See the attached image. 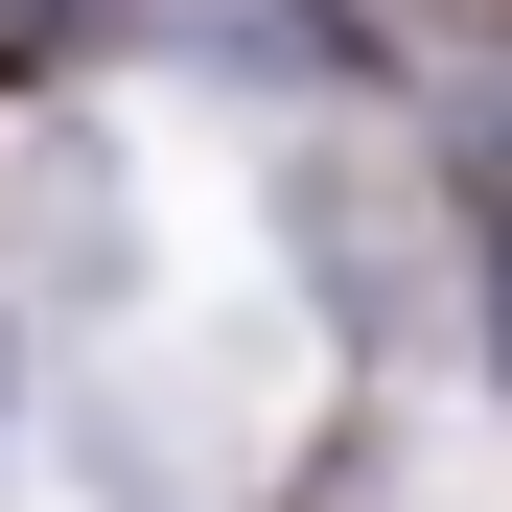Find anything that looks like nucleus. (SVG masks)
<instances>
[{"label":"nucleus","mask_w":512,"mask_h":512,"mask_svg":"<svg viewBox=\"0 0 512 512\" xmlns=\"http://www.w3.org/2000/svg\"><path fill=\"white\" fill-rule=\"evenodd\" d=\"M489 373H512V233H489Z\"/></svg>","instance_id":"nucleus-1"}]
</instances>
